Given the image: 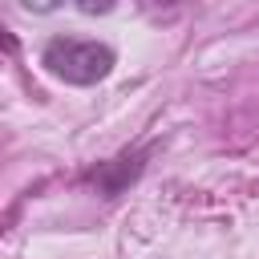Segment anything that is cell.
Masks as SVG:
<instances>
[{
	"instance_id": "obj_1",
	"label": "cell",
	"mask_w": 259,
	"mask_h": 259,
	"mask_svg": "<svg viewBox=\"0 0 259 259\" xmlns=\"http://www.w3.org/2000/svg\"><path fill=\"white\" fill-rule=\"evenodd\" d=\"M40 65L69 85H97L113 73L117 53L93 36H53L40 53Z\"/></svg>"
},
{
	"instance_id": "obj_2",
	"label": "cell",
	"mask_w": 259,
	"mask_h": 259,
	"mask_svg": "<svg viewBox=\"0 0 259 259\" xmlns=\"http://www.w3.org/2000/svg\"><path fill=\"white\" fill-rule=\"evenodd\" d=\"M142 170H146V150H134V154H117V158H109V162H97V166L85 174V182H89L101 198H117L130 182H138Z\"/></svg>"
}]
</instances>
